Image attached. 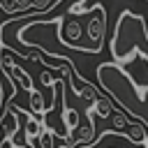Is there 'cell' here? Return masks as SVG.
<instances>
[{
    "instance_id": "cell-1",
    "label": "cell",
    "mask_w": 148,
    "mask_h": 148,
    "mask_svg": "<svg viewBox=\"0 0 148 148\" xmlns=\"http://www.w3.org/2000/svg\"><path fill=\"white\" fill-rule=\"evenodd\" d=\"M95 74L102 90L109 92V99H113L125 116H132L139 125L148 127V86L139 88L116 62H102Z\"/></svg>"
},
{
    "instance_id": "cell-7",
    "label": "cell",
    "mask_w": 148,
    "mask_h": 148,
    "mask_svg": "<svg viewBox=\"0 0 148 148\" xmlns=\"http://www.w3.org/2000/svg\"><path fill=\"white\" fill-rule=\"evenodd\" d=\"M30 111H32V116H44L49 111V106L44 104V97H42L39 90H32L30 92Z\"/></svg>"
},
{
    "instance_id": "cell-10",
    "label": "cell",
    "mask_w": 148,
    "mask_h": 148,
    "mask_svg": "<svg viewBox=\"0 0 148 148\" xmlns=\"http://www.w3.org/2000/svg\"><path fill=\"white\" fill-rule=\"evenodd\" d=\"M5 104V88H2V79H0V109Z\"/></svg>"
},
{
    "instance_id": "cell-2",
    "label": "cell",
    "mask_w": 148,
    "mask_h": 148,
    "mask_svg": "<svg viewBox=\"0 0 148 148\" xmlns=\"http://www.w3.org/2000/svg\"><path fill=\"white\" fill-rule=\"evenodd\" d=\"M109 51L116 62H130L134 53L148 62V21L134 12H123L113 25Z\"/></svg>"
},
{
    "instance_id": "cell-4",
    "label": "cell",
    "mask_w": 148,
    "mask_h": 148,
    "mask_svg": "<svg viewBox=\"0 0 148 148\" xmlns=\"http://www.w3.org/2000/svg\"><path fill=\"white\" fill-rule=\"evenodd\" d=\"M58 39L74 51H83L81 39H83V23H81V14H67L60 21V30H58Z\"/></svg>"
},
{
    "instance_id": "cell-9",
    "label": "cell",
    "mask_w": 148,
    "mask_h": 148,
    "mask_svg": "<svg viewBox=\"0 0 148 148\" xmlns=\"http://www.w3.org/2000/svg\"><path fill=\"white\" fill-rule=\"evenodd\" d=\"M39 143H42V148H56V146H53V132L44 127L42 134H39Z\"/></svg>"
},
{
    "instance_id": "cell-8",
    "label": "cell",
    "mask_w": 148,
    "mask_h": 148,
    "mask_svg": "<svg viewBox=\"0 0 148 148\" xmlns=\"http://www.w3.org/2000/svg\"><path fill=\"white\" fill-rule=\"evenodd\" d=\"M127 123H130V120H127V116H125L123 111H118V109H116V111H113V116H111V130L125 136V127H127Z\"/></svg>"
},
{
    "instance_id": "cell-6",
    "label": "cell",
    "mask_w": 148,
    "mask_h": 148,
    "mask_svg": "<svg viewBox=\"0 0 148 148\" xmlns=\"http://www.w3.org/2000/svg\"><path fill=\"white\" fill-rule=\"evenodd\" d=\"M113 111H116L113 102H111L109 97H104V95H99V97L92 102V113H95V116H99V118H111V116H113Z\"/></svg>"
},
{
    "instance_id": "cell-5",
    "label": "cell",
    "mask_w": 148,
    "mask_h": 148,
    "mask_svg": "<svg viewBox=\"0 0 148 148\" xmlns=\"http://www.w3.org/2000/svg\"><path fill=\"white\" fill-rule=\"evenodd\" d=\"M125 139L132 141V143H146L148 130H146L143 125H139V123H127V127H125Z\"/></svg>"
},
{
    "instance_id": "cell-3",
    "label": "cell",
    "mask_w": 148,
    "mask_h": 148,
    "mask_svg": "<svg viewBox=\"0 0 148 148\" xmlns=\"http://www.w3.org/2000/svg\"><path fill=\"white\" fill-rule=\"evenodd\" d=\"M104 30H106L104 7H102V5H90V9L86 12V28H83V37L88 39L86 53H97V51L102 49Z\"/></svg>"
}]
</instances>
